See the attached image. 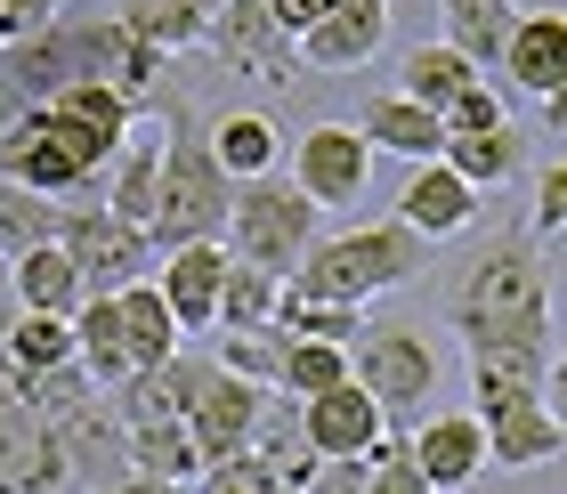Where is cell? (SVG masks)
I'll list each match as a JSON object with an SVG mask.
<instances>
[{
  "instance_id": "6da1fadb",
  "label": "cell",
  "mask_w": 567,
  "mask_h": 494,
  "mask_svg": "<svg viewBox=\"0 0 567 494\" xmlns=\"http://www.w3.org/2000/svg\"><path fill=\"white\" fill-rule=\"evenodd\" d=\"M446 325L471 349V373L544 389L559 332H551V268H544V236L535 227H503L495 244L471 251V268L446 292Z\"/></svg>"
},
{
  "instance_id": "7a4b0ae2",
  "label": "cell",
  "mask_w": 567,
  "mask_h": 494,
  "mask_svg": "<svg viewBox=\"0 0 567 494\" xmlns=\"http://www.w3.org/2000/svg\"><path fill=\"white\" fill-rule=\"evenodd\" d=\"M146 114H154V130H163V187H154V219H146L154 259H171L187 244H227L236 187H227V171L212 163V138H203L195 106L163 82V97H154Z\"/></svg>"
},
{
  "instance_id": "3957f363",
  "label": "cell",
  "mask_w": 567,
  "mask_h": 494,
  "mask_svg": "<svg viewBox=\"0 0 567 494\" xmlns=\"http://www.w3.org/2000/svg\"><path fill=\"white\" fill-rule=\"evenodd\" d=\"M430 268V244L398 219H365V227H341V236H317V251L300 259L292 292L300 300H341V308H365L398 284H414Z\"/></svg>"
},
{
  "instance_id": "277c9868",
  "label": "cell",
  "mask_w": 567,
  "mask_h": 494,
  "mask_svg": "<svg viewBox=\"0 0 567 494\" xmlns=\"http://www.w3.org/2000/svg\"><path fill=\"white\" fill-rule=\"evenodd\" d=\"M227 251H236L244 268L292 284L300 259L317 251V203H308L284 171L251 178V187H236V212H227Z\"/></svg>"
},
{
  "instance_id": "5b68a950",
  "label": "cell",
  "mask_w": 567,
  "mask_h": 494,
  "mask_svg": "<svg viewBox=\"0 0 567 494\" xmlns=\"http://www.w3.org/2000/svg\"><path fill=\"white\" fill-rule=\"evenodd\" d=\"M349 373H357V389H365L381 413H390V430H414L430 389H437V341L422 325H405V317H381V325L357 332Z\"/></svg>"
},
{
  "instance_id": "8992f818",
  "label": "cell",
  "mask_w": 567,
  "mask_h": 494,
  "mask_svg": "<svg viewBox=\"0 0 567 494\" xmlns=\"http://www.w3.org/2000/svg\"><path fill=\"white\" fill-rule=\"evenodd\" d=\"M58 251L73 259V276H82V292H131V284H154V244L146 227L97 212V203H65L58 219Z\"/></svg>"
},
{
  "instance_id": "52a82bcc",
  "label": "cell",
  "mask_w": 567,
  "mask_h": 494,
  "mask_svg": "<svg viewBox=\"0 0 567 494\" xmlns=\"http://www.w3.org/2000/svg\"><path fill=\"white\" fill-rule=\"evenodd\" d=\"M471 413L486 430V462H495V471H544V462H559V446H567L551 405H544V389L471 373Z\"/></svg>"
},
{
  "instance_id": "ba28073f",
  "label": "cell",
  "mask_w": 567,
  "mask_h": 494,
  "mask_svg": "<svg viewBox=\"0 0 567 494\" xmlns=\"http://www.w3.org/2000/svg\"><path fill=\"white\" fill-rule=\"evenodd\" d=\"M284 178L317 212H357L373 187V146L357 138V122H308L300 146H284Z\"/></svg>"
},
{
  "instance_id": "9c48e42d",
  "label": "cell",
  "mask_w": 567,
  "mask_h": 494,
  "mask_svg": "<svg viewBox=\"0 0 567 494\" xmlns=\"http://www.w3.org/2000/svg\"><path fill=\"white\" fill-rule=\"evenodd\" d=\"M268 405H276V389H251V381H236V373L203 366V381H195V405H187V438H195L203 471H219V462H236V454H251V446H260Z\"/></svg>"
},
{
  "instance_id": "30bf717a",
  "label": "cell",
  "mask_w": 567,
  "mask_h": 494,
  "mask_svg": "<svg viewBox=\"0 0 567 494\" xmlns=\"http://www.w3.org/2000/svg\"><path fill=\"white\" fill-rule=\"evenodd\" d=\"M203 49H212V58H219L227 73H236V82H251V90H284V82L300 73V49L276 33L268 0H227Z\"/></svg>"
},
{
  "instance_id": "8fae6325",
  "label": "cell",
  "mask_w": 567,
  "mask_h": 494,
  "mask_svg": "<svg viewBox=\"0 0 567 494\" xmlns=\"http://www.w3.org/2000/svg\"><path fill=\"white\" fill-rule=\"evenodd\" d=\"M390 438H398L390 413H381L357 381H341V389H324V398L300 405V446L317 462H365V454L390 446Z\"/></svg>"
},
{
  "instance_id": "7c38bea8",
  "label": "cell",
  "mask_w": 567,
  "mask_h": 494,
  "mask_svg": "<svg viewBox=\"0 0 567 494\" xmlns=\"http://www.w3.org/2000/svg\"><path fill=\"white\" fill-rule=\"evenodd\" d=\"M49 430H58V454H65L73 486L97 494V486H122V478H131V430H122L114 398H82V405L49 413Z\"/></svg>"
},
{
  "instance_id": "4fadbf2b",
  "label": "cell",
  "mask_w": 567,
  "mask_h": 494,
  "mask_svg": "<svg viewBox=\"0 0 567 494\" xmlns=\"http://www.w3.org/2000/svg\"><path fill=\"white\" fill-rule=\"evenodd\" d=\"M0 494H73L58 430H49L9 381H0Z\"/></svg>"
},
{
  "instance_id": "5bb4252c",
  "label": "cell",
  "mask_w": 567,
  "mask_h": 494,
  "mask_svg": "<svg viewBox=\"0 0 567 494\" xmlns=\"http://www.w3.org/2000/svg\"><path fill=\"white\" fill-rule=\"evenodd\" d=\"M405 454H414V471L437 494H462V486H478L486 471H495V462H486L478 413H422V422L405 430Z\"/></svg>"
},
{
  "instance_id": "9a60e30c",
  "label": "cell",
  "mask_w": 567,
  "mask_h": 494,
  "mask_svg": "<svg viewBox=\"0 0 567 494\" xmlns=\"http://www.w3.org/2000/svg\"><path fill=\"white\" fill-rule=\"evenodd\" d=\"M227 268H236V251H227V244H187V251H171L163 268H154V292L171 300V325H178V332H203V325H219Z\"/></svg>"
},
{
  "instance_id": "2e32d148",
  "label": "cell",
  "mask_w": 567,
  "mask_h": 494,
  "mask_svg": "<svg viewBox=\"0 0 567 494\" xmlns=\"http://www.w3.org/2000/svg\"><path fill=\"white\" fill-rule=\"evenodd\" d=\"M381 41H390V0H341L317 33H300V65L317 73H357L365 58H381Z\"/></svg>"
},
{
  "instance_id": "e0dca14e",
  "label": "cell",
  "mask_w": 567,
  "mask_h": 494,
  "mask_svg": "<svg viewBox=\"0 0 567 494\" xmlns=\"http://www.w3.org/2000/svg\"><path fill=\"white\" fill-rule=\"evenodd\" d=\"M357 138H365L373 154H405V163H437L446 154V122H437L430 106H414L405 90H381V97H365V114H357Z\"/></svg>"
},
{
  "instance_id": "ac0fdd59",
  "label": "cell",
  "mask_w": 567,
  "mask_h": 494,
  "mask_svg": "<svg viewBox=\"0 0 567 494\" xmlns=\"http://www.w3.org/2000/svg\"><path fill=\"white\" fill-rule=\"evenodd\" d=\"M471 219H478V195L462 187L446 163H422V171L398 187V227H414L422 244H446V236H462Z\"/></svg>"
},
{
  "instance_id": "d6986e66",
  "label": "cell",
  "mask_w": 567,
  "mask_h": 494,
  "mask_svg": "<svg viewBox=\"0 0 567 494\" xmlns=\"http://www.w3.org/2000/svg\"><path fill=\"white\" fill-rule=\"evenodd\" d=\"M503 82L527 97H551L567 82V9H527L503 49Z\"/></svg>"
},
{
  "instance_id": "ffe728a7",
  "label": "cell",
  "mask_w": 567,
  "mask_h": 494,
  "mask_svg": "<svg viewBox=\"0 0 567 494\" xmlns=\"http://www.w3.org/2000/svg\"><path fill=\"white\" fill-rule=\"evenodd\" d=\"M73 357H82V373L106 389V398H122V389L138 381L131 341H122V292H90L82 300V317H73Z\"/></svg>"
},
{
  "instance_id": "44dd1931",
  "label": "cell",
  "mask_w": 567,
  "mask_h": 494,
  "mask_svg": "<svg viewBox=\"0 0 567 494\" xmlns=\"http://www.w3.org/2000/svg\"><path fill=\"white\" fill-rule=\"evenodd\" d=\"M227 0H114V24L146 49H163V58H178V49H203L212 41Z\"/></svg>"
},
{
  "instance_id": "7402d4cb",
  "label": "cell",
  "mask_w": 567,
  "mask_h": 494,
  "mask_svg": "<svg viewBox=\"0 0 567 494\" xmlns=\"http://www.w3.org/2000/svg\"><path fill=\"white\" fill-rule=\"evenodd\" d=\"M519 0H437V24H446V49H462V58H471L478 73L495 65L503 73V49H511V33H519Z\"/></svg>"
},
{
  "instance_id": "603a6c76",
  "label": "cell",
  "mask_w": 567,
  "mask_h": 494,
  "mask_svg": "<svg viewBox=\"0 0 567 494\" xmlns=\"http://www.w3.org/2000/svg\"><path fill=\"white\" fill-rule=\"evenodd\" d=\"M154 187H163V130H154V114H146V130L114 154L106 187H97V212H114V219L146 227V219H154Z\"/></svg>"
},
{
  "instance_id": "cb8c5ba5",
  "label": "cell",
  "mask_w": 567,
  "mask_h": 494,
  "mask_svg": "<svg viewBox=\"0 0 567 494\" xmlns=\"http://www.w3.org/2000/svg\"><path fill=\"white\" fill-rule=\"evenodd\" d=\"M203 138H212V163L227 171V187H251V178L284 171V130L268 114H219Z\"/></svg>"
},
{
  "instance_id": "d4e9b609",
  "label": "cell",
  "mask_w": 567,
  "mask_h": 494,
  "mask_svg": "<svg viewBox=\"0 0 567 494\" xmlns=\"http://www.w3.org/2000/svg\"><path fill=\"white\" fill-rule=\"evenodd\" d=\"M195 381H203V357H195V349H178L171 366L138 373V381L114 398L122 430H138V422H187V405H195Z\"/></svg>"
},
{
  "instance_id": "484cf974",
  "label": "cell",
  "mask_w": 567,
  "mask_h": 494,
  "mask_svg": "<svg viewBox=\"0 0 567 494\" xmlns=\"http://www.w3.org/2000/svg\"><path fill=\"white\" fill-rule=\"evenodd\" d=\"M9 284H17V308L24 317H82V276H73V259L58 251V244H41V251H24V259H9Z\"/></svg>"
},
{
  "instance_id": "4316f807",
  "label": "cell",
  "mask_w": 567,
  "mask_h": 494,
  "mask_svg": "<svg viewBox=\"0 0 567 494\" xmlns=\"http://www.w3.org/2000/svg\"><path fill=\"white\" fill-rule=\"evenodd\" d=\"M65 366H82L73 357V325L65 317H17L9 325V341H0V381H41V373H65Z\"/></svg>"
},
{
  "instance_id": "83f0119b",
  "label": "cell",
  "mask_w": 567,
  "mask_h": 494,
  "mask_svg": "<svg viewBox=\"0 0 567 494\" xmlns=\"http://www.w3.org/2000/svg\"><path fill=\"white\" fill-rule=\"evenodd\" d=\"M437 163H446L471 195H486V187H511V178L527 171V138L503 122V130H478V138H446V154H437Z\"/></svg>"
},
{
  "instance_id": "f1b7e54d",
  "label": "cell",
  "mask_w": 567,
  "mask_h": 494,
  "mask_svg": "<svg viewBox=\"0 0 567 494\" xmlns=\"http://www.w3.org/2000/svg\"><path fill=\"white\" fill-rule=\"evenodd\" d=\"M471 82H486V73L462 58V49H446V41H422V49H405V58H398V90L414 97V106H430V114H446Z\"/></svg>"
},
{
  "instance_id": "f546056e",
  "label": "cell",
  "mask_w": 567,
  "mask_h": 494,
  "mask_svg": "<svg viewBox=\"0 0 567 494\" xmlns=\"http://www.w3.org/2000/svg\"><path fill=\"white\" fill-rule=\"evenodd\" d=\"M122 341H131V366L154 373V366H171V357L187 349V332L171 325V300L154 292V284H131V292H122Z\"/></svg>"
},
{
  "instance_id": "4dcf8cb0",
  "label": "cell",
  "mask_w": 567,
  "mask_h": 494,
  "mask_svg": "<svg viewBox=\"0 0 567 494\" xmlns=\"http://www.w3.org/2000/svg\"><path fill=\"white\" fill-rule=\"evenodd\" d=\"M131 478L195 486V478H203V454H195L187 422H138V430H131Z\"/></svg>"
},
{
  "instance_id": "1f68e13d",
  "label": "cell",
  "mask_w": 567,
  "mask_h": 494,
  "mask_svg": "<svg viewBox=\"0 0 567 494\" xmlns=\"http://www.w3.org/2000/svg\"><path fill=\"white\" fill-rule=\"evenodd\" d=\"M58 219H65V203L17 187V178H0V268L24 259V251H41V244H58Z\"/></svg>"
},
{
  "instance_id": "d6a6232c",
  "label": "cell",
  "mask_w": 567,
  "mask_h": 494,
  "mask_svg": "<svg viewBox=\"0 0 567 494\" xmlns=\"http://www.w3.org/2000/svg\"><path fill=\"white\" fill-rule=\"evenodd\" d=\"M276 332H284V341L357 349V332H365V308H341V300H300L292 284H284V300H276Z\"/></svg>"
},
{
  "instance_id": "836d02e7",
  "label": "cell",
  "mask_w": 567,
  "mask_h": 494,
  "mask_svg": "<svg viewBox=\"0 0 567 494\" xmlns=\"http://www.w3.org/2000/svg\"><path fill=\"white\" fill-rule=\"evenodd\" d=\"M341 381H357V373H349V349H324V341H284V381H276V398L308 405V398H324V389H341Z\"/></svg>"
},
{
  "instance_id": "e575fe53",
  "label": "cell",
  "mask_w": 567,
  "mask_h": 494,
  "mask_svg": "<svg viewBox=\"0 0 567 494\" xmlns=\"http://www.w3.org/2000/svg\"><path fill=\"white\" fill-rule=\"evenodd\" d=\"M276 300H284V284L236 259V268H227V292H219V332H260V325H276Z\"/></svg>"
},
{
  "instance_id": "d590c367",
  "label": "cell",
  "mask_w": 567,
  "mask_h": 494,
  "mask_svg": "<svg viewBox=\"0 0 567 494\" xmlns=\"http://www.w3.org/2000/svg\"><path fill=\"white\" fill-rule=\"evenodd\" d=\"M219 373H236L251 389H276L284 381V332L260 325V332H219V357H212Z\"/></svg>"
},
{
  "instance_id": "8d00e7d4",
  "label": "cell",
  "mask_w": 567,
  "mask_h": 494,
  "mask_svg": "<svg viewBox=\"0 0 567 494\" xmlns=\"http://www.w3.org/2000/svg\"><path fill=\"white\" fill-rule=\"evenodd\" d=\"M437 122H446V138H478V130H503V122H511V90H495V82H471V90H462V97H454V106L437 114Z\"/></svg>"
},
{
  "instance_id": "74e56055",
  "label": "cell",
  "mask_w": 567,
  "mask_h": 494,
  "mask_svg": "<svg viewBox=\"0 0 567 494\" xmlns=\"http://www.w3.org/2000/svg\"><path fill=\"white\" fill-rule=\"evenodd\" d=\"M73 9V0H0V49H17V41H41L49 24H58Z\"/></svg>"
},
{
  "instance_id": "f35d334b",
  "label": "cell",
  "mask_w": 567,
  "mask_h": 494,
  "mask_svg": "<svg viewBox=\"0 0 567 494\" xmlns=\"http://www.w3.org/2000/svg\"><path fill=\"white\" fill-rule=\"evenodd\" d=\"M535 236H567V154H551L544 171H535Z\"/></svg>"
},
{
  "instance_id": "ab89813d",
  "label": "cell",
  "mask_w": 567,
  "mask_h": 494,
  "mask_svg": "<svg viewBox=\"0 0 567 494\" xmlns=\"http://www.w3.org/2000/svg\"><path fill=\"white\" fill-rule=\"evenodd\" d=\"M365 494H437L422 471H414V454H405V438H390V446L373 454V478H365Z\"/></svg>"
},
{
  "instance_id": "60d3db41",
  "label": "cell",
  "mask_w": 567,
  "mask_h": 494,
  "mask_svg": "<svg viewBox=\"0 0 567 494\" xmlns=\"http://www.w3.org/2000/svg\"><path fill=\"white\" fill-rule=\"evenodd\" d=\"M365 478H373V454L365 462H317L300 494H365Z\"/></svg>"
},
{
  "instance_id": "b9f144b4",
  "label": "cell",
  "mask_w": 567,
  "mask_h": 494,
  "mask_svg": "<svg viewBox=\"0 0 567 494\" xmlns=\"http://www.w3.org/2000/svg\"><path fill=\"white\" fill-rule=\"evenodd\" d=\"M341 9V0H268V17H276V33L284 41H300V33H317V24Z\"/></svg>"
},
{
  "instance_id": "7bdbcfd3",
  "label": "cell",
  "mask_w": 567,
  "mask_h": 494,
  "mask_svg": "<svg viewBox=\"0 0 567 494\" xmlns=\"http://www.w3.org/2000/svg\"><path fill=\"white\" fill-rule=\"evenodd\" d=\"M544 405H551V422H559V438H567V341H559V357H551V381H544Z\"/></svg>"
},
{
  "instance_id": "ee69618b",
  "label": "cell",
  "mask_w": 567,
  "mask_h": 494,
  "mask_svg": "<svg viewBox=\"0 0 567 494\" xmlns=\"http://www.w3.org/2000/svg\"><path fill=\"white\" fill-rule=\"evenodd\" d=\"M17 317H24V308H17V284H9V268H0V341H9Z\"/></svg>"
},
{
  "instance_id": "f6af8a7d",
  "label": "cell",
  "mask_w": 567,
  "mask_h": 494,
  "mask_svg": "<svg viewBox=\"0 0 567 494\" xmlns=\"http://www.w3.org/2000/svg\"><path fill=\"white\" fill-rule=\"evenodd\" d=\"M97 494H187V486H163V478H122V486H97Z\"/></svg>"
},
{
  "instance_id": "bcb514c9",
  "label": "cell",
  "mask_w": 567,
  "mask_h": 494,
  "mask_svg": "<svg viewBox=\"0 0 567 494\" xmlns=\"http://www.w3.org/2000/svg\"><path fill=\"white\" fill-rule=\"evenodd\" d=\"M544 122H551V130H567V82H559V90L544 97Z\"/></svg>"
}]
</instances>
